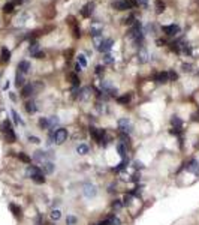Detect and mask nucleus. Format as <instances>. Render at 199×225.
<instances>
[{
	"label": "nucleus",
	"mask_w": 199,
	"mask_h": 225,
	"mask_svg": "<svg viewBox=\"0 0 199 225\" xmlns=\"http://www.w3.org/2000/svg\"><path fill=\"white\" fill-rule=\"evenodd\" d=\"M118 129L120 132H124V134H130L133 131V125L129 119H120L118 120Z\"/></svg>",
	"instance_id": "f257e3e1"
},
{
	"label": "nucleus",
	"mask_w": 199,
	"mask_h": 225,
	"mask_svg": "<svg viewBox=\"0 0 199 225\" xmlns=\"http://www.w3.org/2000/svg\"><path fill=\"white\" fill-rule=\"evenodd\" d=\"M68 140V131L65 128H58L57 131H54V141L57 144H63Z\"/></svg>",
	"instance_id": "f03ea898"
},
{
	"label": "nucleus",
	"mask_w": 199,
	"mask_h": 225,
	"mask_svg": "<svg viewBox=\"0 0 199 225\" xmlns=\"http://www.w3.org/2000/svg\"><path fill=\"white\" fill-rule=\"evenodd\" d=\"M82 194H84V197H87V198H93V197H96L97 189H96L94 185L86 183V185H84V189H82Z\"/></svg>",
	"instance_id": "7ed1b4c3"
},
{
	"label": "nucleus",
	"mask_w": 199,
	"mask_h": 225,
	"mask_svg": "<svg viewBox=\"0 0 199 225\" xmlns=\"http://www.w3.org/2000/svg\"><path fill=\"white\" fill-rule=\"evenodd\" d=\"M186 170L189 173H193V174H196V176H199V162L196 159H190L186 164Z\"/></svg>",
	"instance_id": "20e7f679"
},
{
	"label": "nucleus",
	"mask_w": 199,
	"mask_h": 225,
	"mask_svg": "<svg viewBox=\"0 0 199 225\" xmlns=\"http://www.w3.org/2000/svg\"><path fill=\"white\" fill-rule=\"evenodd\" d=\"M35 92H36V89H35V84H33V83H30V84H24V86H23V90H21V96L29 98V96L35 95Z\"/></svg>",
	"instance_id": "39448f33"
},
{
	"label": "nucleus",
	"mask_w": 199,
	"mask_h": 225,
	"mask_svg": "<svg viewBox=\"0 0 199 225\" xmlns=\"http://www.w3.org/2000/svg\"><path fill=\"white\" fill-rule=\"evenodd\" d=\"M163 32H165L168 36H175V35L180 33V26H177V24L165 26V27H163Z\"/></svg>",
	"instance_id": "423d86ee"
},
{
	"label": "nucleus",
	"mask_w": 199,
	"mask_h": 225,
	"mask_svg": "<svg viewBox=\"0 0 199 225\" xmlns=\"http://www.w3.org/2000/svg\"><path fill=\"white\" fill-rule=\"evenodd\" d=\"M112 6L117 11H127V9H130V2H127V0H118V2H114Z\"/></svg>",
	"instance_id": "0eeeda50"
},
{
	"label": "nucleus",
	"mask_w": 199,
	"mask_h": 225,
	"mask_svg": "<svg viewBox=\"0 0 199 225\" xmlns=\"http://www.w3.org/2000/svg\"><path fill=\"white\" fill-rule=\"evenodd\" d=\"M32 69V65H30V62H27V60H21L18 63V72H21L23 75L24 74H29Z\"/></svg>",
	"instance_id": "6e6552de"
},
{
	"label": "nucleus",
	"mask_w": 199,
	"mask_h": 225,
	"mask_svg": "<svg viewBox=\"0 0 199 225\" xmlns=\"http://www.w3.org/2000/svg\"><path fill=\"white\" fill-rule=\"evenodd\" d=\"M54 168H55V165L53 164V161H45V162H44V165H42V173L53 174V173H54Z\"/></svg>",
	"instance_id": "1a4fd4ad"
},
{
	"label": "nucleus",
	"mask_w": 199,
	"mask_h": 225,
	"mask_svg": "<svg viewBox=\"0 0 199 225\" xmlns=\"http://www.w3.org/2000/svg\"><path fill=\"white\" fill-rule=\"evenodd\" d=\"M154 81L159 83V84H163V83H168L169 81V77H168V72H157L154 75Z\"/></svg>",
	"instance_id": "9d476101"
},
{
	"label": "nucleus",
	"mask_w": 199,
	"mask_h": 225,
	"mask_svg": "<svg viewBox=\"0 0 199 225\" xmlns=\"http://www.w3.org/2000/svg\"><path fill=\"white\" fill-rule=\"evenodd\" d=\"M112 39H103V42H102V45L97 48L100 53H108L111 48H112Z\"/></svg>",
	"instance_id": "9b49d317"
},
{
	"label": "nucleus",
	"mask_w": 199,
	"mask_h": 225,
	"mask_svg": "<svg viewBox=\"0 0 199 225\" xmlns=\"http://www.w3.org/2000/svg\"><path fill=\"white\" fill-rule=\"evenodd\" d=\"M39 173H42V170L39 168V167H36V165H29L27 167V171H26V174H27V177H35V176H37Z\"/></svg>",
	"instance_id": "f8f14e48"
},
{
	"label": "nucleus",
	"mask_w": 199,
	"mask_h": 225,
	"mask_svg": "<svg viewBox=\"0 0 199 225\" xmlns=\"http://www.w3.org/2000/svg\"><path fill=\"white\" fill-rule=\"evenodd\" d=\"M9 209H11V212L14 213V216H15L17 219H21V218H23V210H21L17 204L11 203V204H9Z\"/></svg>",
	"instance_id": "ddd939ff"
},
{
	"label": "nucleus",
	"mask_w": 199,
	"mask_h": 225,
	"mask_svg": "<svg viewBox=\"0 0 199 225\" xmlns=\"http://www.w3.org/2000/svg\"><path fill=\"white\" fill-rule=\"evenodd\" d=\"M26 111H27L29 114H35L37 111L36 102H35V101H27V102H26Z\"/></svg>",
	"instance_id": "4468645a"
},
{
	"label": "nucleus",
	"mask_w": 199,
	"mask_h": 225,
	"mask_svg": "<svg viewBox=\"0 0 199 225\" xmlns=\"http://www.w3.org/2000/svg\"><path fill=\"white\" fill-rule=\"evenodd\" d=\"M93 9H94V3H87V5L82 8L81 14H82L84 17H90L91 14H93Z\"/></svg>",
	"instance_id": "2eb2a0df"
},
{
	"label": "nucleus",
	"mask_w": 199,
	"mask_h": 225,
	"mask_svg": "<svg viewBox=\"0 0 199 225\" xmlns=\"http://www.w3.org/2000/svg\"><path fill=\"white\" fill-rule=\"evenodd\" d=\"M0 131L3 132V134H8V132H11V131H14L12 129V125H11V122L9 120H5L2 125H0Z\"/></svg>",
	"instance_id": "dca6fc26"
},
{
	"label": "nucleus",
	"mask_w": 199,
	"mask_h": 225,
	"mask_svg": "<svg viewBox=\"0 0 199 225\" xmlns=\"http://www.w3.org/2000/svg\"><path fill=\"white\" fill-rule=\"evenodd\" d=\"M117 152H118V155L124 159V158H126V153H127V146L123 144V143H117Z\"/></svg>",
	"instance_id": "f3484780"
},
{
	"label": "nucleus",
	"mask_w": 199,
	"mask_h": 225,
	"mask_svg": "<svg viewBox=\"0 0 199 225\" xmlns=\"http://www.w3.org/2000/svg\"><path fill=\"white\" fill-rule=\"evenodd\" d=\"M130 99H132V95L126 93V95H123V96H118V98H117V102L121 104V105H127L130 102Z\"/></svg>",
	"instance_id": "a211bd4d"
},
{
	"label": "nucleus",
	"mask_w": 199,
	"mask_h": 225,
	"mask_svg": "<svg viewBox=\"0 0 199 225\" xmlns=\"http://www.w3.org/2000/svg\"><path fill=\"white\" fill-rule=\"evenodd\" d=\"M138 60H139V63H145L148 60V53L145 51V48L139 50V53H138Z\"/></svg>",
	"instance_id": "6ab92c4d"
},
{
	"label": "nucleus",
	"mask_w": 199,
	"mask_h": 225,
	"mask_svg": "<svg viewBox=\"0 0 199 225\" xmlns=\"http://www.w3.org/2000/svg\"><path fill=\"white\" fill-rule=\"evenodd\" d=\"M89 95H90V87H84V89H81V90H79L78 98H79V99H87V98H89Z\"/></svg>",
	"instance_id": "aec40b11"
},
{
	"label": "nucleus",
	"mask_w": 199,
	"mask_h": 225,
	"mask_svg": "<svg viewBox=\"0 0 199 225\" xmlns=\"http://www.w3.org/2000/svg\"><path fill=\"white\" fill-rule=\"evenodd\" d=\"M2 60H3V62H9V60H11V51H9L6 47L2 48Z\"/></svg>",
	"instance_id": "412c9836"
},
{
	"label": "nucleus",
	"mask_w": 199,
	"mask_h": 225,
	"mask_svg": "<svg viewBox=\"0 0 199 225\" xmlns=\"http://www.w3.org/2000/svg\"><path fill=\"white\" fill-rule=\"evenodd\" d=\"M39 128H40V129H50L48 117H40V119H39Z\"/></svg>",
	"instance_id": "4be33fe9"
},
{
	"label": "nucleus",
	"mask_w": 199,
	"mask_h": 225,
	"mask_svg": "<svg viewBox=\"0 0 199 225\" xmlns=\"http://www.w3.org/2000/svg\"><path fill=\"white\" fill-rule=\"evenodd\" d=\"M24 81H26V80H24V75H23V74H21V72H17V75H15V86H24Z\"/></svg>",
	"instance_id": "5701e85b"
},
{
	"label": "nucleus",
	"mask_w": 199,
	"mask_h": 225,
	"mask_svg": "<svg viewBox=\"0 0 199 225\" xmlns=\"http://www.w3.org/2000/svg\"><path fill=\"white\" fill-rule=\"evenodd\" d=\"M89 150H90V149H89V146H87V144H79V146L76 147V152H78L79 155H87V153H89Z\"/></svg>",
	"instance_id": "b1692460"
},
{
	"label": "nucleus",
	"mask_w": 199,
	"mask_h": 225,
	"mask_svg": "<svg viewBox=\"0 0 199 225\" xmlns=\"http://www.w3.org/2000/svg\"><path fill=\"white\" fill-rule=\"evenodd\" d=\"M48 122H50V129H54L55 126L60 123V119L57 116H51V117H48Z\"/></svg>",
	"instance_id": "393cba45"
},
{
	"label": "nucleus",
	"mask_w": 199,
	"mask_h": 225,
	"mask_svg": "<svg viewBox=\"0 0 199 225\" xmlns=\"http://www.w3.org/2000/svg\"><path fill=\"white\" fill-rule=\"evenodd\" d=\"M50 216H51V219H53V221H58V219L61 218V212H60L58 209H53V210H51V213H50Z\"/></svg>",
	"instance_id": "a878e982"
},
{
	"label": "nucleus",
	"mask_w": 199,
	"mask_h": 225,
	"mask_svg": "<svg viewBox=\"0 0 199 225\" xmlns=\"http://www.w3.org/2000/svg\"><path fill=\"white\" fill-rule=\"evenodd\" d=\"M32 180H33L35 183H37V185H42V183H45V177H44V173H39L37 176L32 177Z\"/></svg>",
	"instance_id": "bb28decb"
},
{
	"label": "nucleus",
	"mask_w": 199,
	"mask_h": 225,
	"mask_svg": "<svg viewBox=\"0 0 199 225\" xmlns=\"http://www.w3.org/2000/svg\"><path fill=\"white\" fill-rule=\"evenodd\" d=\"M171 123H172L174 129H181V128H183V122H181L180 119H178V117H172Z\"/></svg>",
	"instance_id": "cd10ccee"
},
{
	"label": "nucleus",
	"mask_w": 199,
	"mask_h": 225,
	"mask_svg": "<svg viewBox=\"0 0 199 225\" xmlns=\"http://www.w3.org/2000/svg\"><path fill=\"white\" fill-rule=\"evenodd\" d=\"M17 156H18L19 161H21V162H24V164H30V162H32V159H30L29 156L26 155V153H23V152H19V153H18Z\"/></svg>",
	"instance_id": "c85d7f7f"
},
{
	"label": "nucleus",
	"mask_w": 199,
	"mask_h": 225,
	"mask_svg": "<svg viewBox=\"0 0 199 225\" xmlns=\"http://www.w3.org/2000/svg\"><path fill=\"white\" fill-rule=\"evenodd\" d=\"M5 135H6V141H8V143H15V141H17V135H15L14 131H11V132H8V134H5Z\"/></svg>",
	"instance_id": "c756f323"
},
{
	"label": "nucleus",
	"mask_w": 199,
	"mask_h": 225,
	"mask_svg": "<svg viewBox=\"0 0 199 225\" xmlns=\"http://www.w3.org/2000/svg\"><path fill=\"white\" fill-rule=\"evenodd\" d=\"M11 114H12V117H14V120H15V123H17V125H24V122H23V119L19 117V116H18V113H17L15 110H12V111H11Z\"/></svg>",
	"instance_id": "7c9ffc66"
},
{
	"label": "nucleus",
	"mask_w": 199,
	"mask_h": 225,
	"mask_svg": "<svg viewBox=\"0 0 199 225\" xmlns=\"http://www.w3.org/2000/svg\"><path fill=\"white\" fill-rule=\"evenodd\" d=\"M180 48H183V53H184V54H189V56L192 54V47H190L189 44H186V42H183V44H181Z\"/></svg>",
	"instance_id": "2f4dec72"
},
{
	"label": "nucleus",
	"mask_w": 199,
	"mask_h": 225,
	"mask_svg": "<svg viewBox=\"0 0 199 225\" xmlns=\"http://www.w3.org/2000/svg\"><path fill=\"white\" fill-rule=\"evenodd\" d=\"M120 143H123V144H129L130 143V137H129V134H124V132H120Z\"/></svg>",
	"instance_id": "473e14b6"
},
{
	"label": "nucleus",
	"mask_w": 199,
	"mask_h": 225,
	"mask_svg": "<svg viewBox=\"0 0 199 225\" xmlns=\"http://www.w3.org/2000/svg\"><path fill=\"white\" fill-rule=\"evenodd\" d=\"M112 63H114V57L106 53V54L103 56V65H112Z\"/></svg>",
	"instance_id": "72a5a7b5"
},
{
	"label": "nucleus",
	"mask_w": 199,
	"mask_h": 225,
	"mask_svg": "<svg viewBox=\"0 0 199 225\" xmlns=\"http://www.w3.org/2000/svg\"><path fill=\"white\" fill-rule=\"evenodd\" d=\"M14 8H15V5L11 2V3H6L5 6H3V12H6V14H9V12H12L14 11Z\"/></svg>",
	"instance_id": "f704fd0d"
},
{
	"label": "nucleus",
	"mask_w": 199,
	"mask_h": 225,
	"mask_svg": "<svg viewBox=\"0 0 199 225\" xmlns=\"http://www.w3.org/2000/svg\"><path fill=\"white\" fill-rule=\"evenodd\" d=\"M69 77H71V83L73 84V87L79 86V78H78V75H76V74H71Z\"/></svg>",
	"instance_id": "c9c22d12"
},
{
	"label": "nucleus",
	"mask_w": 199,
	"mask_h": 225,
	"mask_svg": "<svg viewBox=\"0 0 199 225\" xmlns=\"http://www.w3.org/2000/svg\"><path fill=\"white\" fill-rule=\"evenodd\" d=\"M111 206H112L114 210H120V209L123 207V201H121V200H114Z\"/></svg>",
	"instance_id": "e433bc0d"
},
{
	"label": "nucleus",
	"mask_w": 199,
	"mask_h": 225,
	"mask_svg": "<svg viewBox=\"0 0 199 225\" xmlns=\"http://www.w3.org/2000/svg\"><path fill=\"white\" fill-rule=\"evenodd\" d=\"M93 41H94V47H96V48H99V47L102 45V42H103V38H102V35L94 36V38H93Z\"/></svg>",
	"instance_id": "4c0bfd02"
},
{
	"label": "nucleus",
	"mask_w": 199,
	"mask_h": 225,
	"mask_svg": "<svg viewBox=\"0 0 199 225\" xmlns=\"http://www.w3.org/2000/svg\"><path fill=\"white\" fill-rule=\"evenodd\" d=\"M78 65H79L81 68H86V66H87V60H86V57H84L82 54L78 56Z\"/></svg>",
	"instance_id": "58836bf2"
},
{
	"label": "nucleus",
	"mask_w": 199,
	"mask_h": 225,
	"mask_svg": "<svg viewBox=\"0 0 199 225\" xmlns=\"http://www.w3.org/2000/svg\"><path fill=\"white\" fill-rule=\"evenodd\" d=\"M29 51L32 53V56H35L37 51H39V44L37 42H33L32 45H30V48H29Z\"/></svg>",
	"instance_id": "ea45409f"
},
{
	"label": "nucleus",
	"mask_w": 199,
	"mask_h": 225,
	"mask_svg": "<svg viewBox=\"0 0 199 225\" xmlns=\"http://www.w3.org/2000/svg\"><path fill=\"white\" fill-rule=\"evenodd\" d=\"M156 8H157V12L162 14L163 11H165V3H163L162 0H157V2H156Z\"/></svg>",
	"instance_id": "a19ab883"
},
{
	"label": "nucleus",
	"mask_w": 199,
	"mask_h": 225,
	"mask_svg": "<svg viewBox=\"0 0 199 225\" xmlns=\"http://www.w3.org/2000/svg\"><path fill=\"white\" fill-rule=\"evenodd\" d=\"M76 221H78V219H76L75 216L69 215V216L66 218V225H75V224H76Z\"/></svg>",
	"instance_id": "79ce46f5"
},
{
	"label": "nucleus",
	"mask_w": 199,
	"mask_h": 225,
	"mask_svg": "<svg viewBox=\"0 0 199 225\" xmlns=\"http://www.w3.org/2000/svg\"><path fill=\"white\" fill-rule=\"evenodd\" d=\"M124 24L133 26V24H135V17H133V15H129L127 18H124Z\"/></svg>",
	"instance_id": "37998d69"
},
{
	"label": "nucleus",
	"mask_w": 199,
	"mask_h": 225,
	"mask_svg": "<svg viewBox=\"0 0 199 225\" xmlns=\"http://www.w3.org/2000/svg\"><path fill=\"white\" fill-rule=\"evenodd\" d=\"M168 77H169V81H175V80L178 78L177 72H174V71H169V72H168Z\"/></svg>",
	"instance_id": "c03bdc74"
},
{
	"label": "nucleus",
	"mask_w": 199,
	"mask_h": 225,
	"mask_svg": "<svg viewBox=\"0 0 199 225\" xmlns=\"http://www.w3.org/2000/svg\"><path fill=\"white\" fill-rule=\"evenodd\" d=\"M183 71H184V72H192V71H193V65L184 63V65H183Z\"/></svg>",
	"instance_id": "a18cd8bd"
},
{
	"label": "nucleus",
	"mask_w": 199,
	"mask_h": 225,
	"mask_svg": "<svg viewBox=\"0 0 199 225\" xmlns=\"http://www.w3.org/2000/svg\"><path fill=\"white\" fill-rule=\"evenodd\" d=\"M29 141H30V143H35V144L40 143V140L37 138V137H33V135H30V137H29Z\"/></svg>",
	"instance_id": "49530a36"
},
{
	"label": "nucleus",
	"mask_w": 199,
	"mask_h": 225,
	"mask_svg": "<svg viewBox=\"0 0 199 225\" xmlns=\"http://www.w3.org/2000/svg\"><path fill=\"white\" fill-rule=\"evenodd\" d=\"M96 74H97V75H102V74H103V66H100V65L96 66Z\"/></svg>",
	"instance_id": "de8ad7c7"
},
{
	"label": "nucleus",
	"mask_w": 199,
	"mask_h": 225,
	"mask_svg": "<svg viewBox=\"0 0 199 225\" xmlns=\"http://www.w3.org/2000/svg\"><path fill=\"white\" fill-rule=\"evenodd\" d=\"M97 225H111V222H109V219L106 218V219H102V221H100Z\"/></svg>",
	"instance_id": "09e8293b"
},
{
	"label": "nucleus",
	"mask_w": 199,
	"mask_h": 225,
	"mask_svg": "<svg viewBox=\"0 0 199 225\" xmlns=\"http://www.w3.org/2000/svg\"><path fill=\"white\" fill-rule=\"evenodd\" d=\"M35 57H36V59H42V57H44V53L37 51V53H36V54H35Z\"/></svg>",
	"instance_id": "8fccbe9b"
},
{
	"label": "nucleus",
	"mask_w": 199,
	"mask_h": 225,
	"mask_svg": "<svg viewBox=\"0 0 199 225\" xmlns=\"http://www.w3.org/2000/svg\"><path fill=\"white\" fill-rule=\"evenodd\" d=\"M75 71H76V72H81V66H79V65H76V66H75Z\"/></svg>",
	"instance_id": "3c124183"
},
{
	"label": "nucleus",
	"mask_w": 199,
	"mask_h": 225,
	"mask_svg": "<svg viewBox=\"0 0 199 225\" xmlns=\"http://www.w3.org/2000/svg\"><path fill=\"white\" fill-rule=\"evenodd\" d=\"M9 96H11V99H12V101H17V98H15V95H14V93H11Z\"/></svg>",
	"instance_id": "603ef678"
},
{
	"label": "nucleus",
	"mask_w": 199,
	"mask_h": 225,
	"mask_svg": "<svg viewBox=\"0 0 199 225\" xmlns=\"http://www.w3.org/2000/svg\"><path fill=\"white\" fill-rule=\"evenodd\" d=\"M193 120H199V113H196V114L193 116Z\"/></svg>",
	"instance_id": "864d4df0"
},
{
	"label": "nucleus",
	"mask_w": 199,
	"mask_h": 225,
	"mask_svg": "<svg viewBox=\"0 0 199 225\" xmlns=\"http://www.w3.org/2000/svg\"><path fill=\"white\" fill-rule=\"evenodd\" d=\"M141 2H142V3H144L145 6H147V3H148V0H141Z\"/></svg>",
	"instance_id": "5fc2aeb1"
},
{
	"label": "nucleus",
	"mask_w": 199,
	"mask_h": 225,
	"mask_svg": "<svg viewBox=\"0 0 199 225\" xmlns=\"http://www.w3.org/2000/svg\"><path fill=\"white\" fill-rule=\"evenodd\" d=\"M198 147H199V143H198Z\"/></svg>",
	"instance_id": "6e6d98bb"
},
{
	"label": "nucleus",
	"mask_w": 199,
	"mask_h": 225,
	"mask_svg": "<svg viewBox=\"0 0 199 225\" xmlns=\"http://www.w3.org/2000/svg\"><path fill=\"white\" fill-rule=\"evenodd\" d=\"M0 77H2V74H0Z\"/></svg>",
	"instance_id": "4d7b16f0"
}]
</instances>
